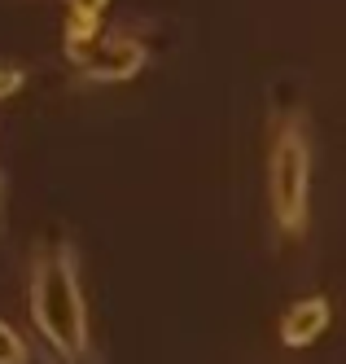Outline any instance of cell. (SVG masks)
<instances>
[{
	"label": "cell",
	"mask_w": 346,
	"mask_h": 364,
	"mask_svg": "<svg viewBox=\"0 0 346 364\" xmlns=\"http://www.w3.org/2000/svg\"><path fill=\"white\" fill-rule=\"evenodd\" d=\"M31 321L40 338L58 351L66 364L88 360V303L79 290V268L70 242H48L31 259Z\"/></svg>",
	"instance_id": "6da1fadb"
},
{
	"label": "cell",
	"mask_w": 346,
	"mask_h": 364,
	"mask_svg": "<svg viewBox=\"0 0 346 364\" xmlns=\"http://www.w3.org/2000/svg\"><path fill=\"white\" fill-rule=\"evenodd\" d=\"M268 202L285 237H303L311 215V136L303 114H285L272 127L268 149Z\"/></svg>",
	"instance_id": "7a4b0ae2"
},
{
	"label": "cell",
	"mask_w": 346,
	"mask_h": 364,
	"mask_svg": "<svg viewBox=\"0 0 346 364\" xmlns=\"http://www.w3.org/2000/svg\"><path fill=\"white\" fill-rule=\"evenodd\" d=\"M145 44L131 40V36H110V40H97L84 58H79V75L88 84H127L136 80L141 66H145Z\"/></svg>",
	"instance_id": "3957f363"
},
{
	"label": "cell",
	"mask_w": 346,
	"mask_h": 364,
	"mask_svg": "<svg viewBox=\"0 0 346 364\" xmlns=\"http://www.w3.org/2000/svg\"><path fill=\"white\" fill-rule=\"evenodd\" d=\"M329 316H333V307H329L325 294L298 299V303L281 316V343H285V347H311L315 338L329 329Z\"/></svg>",
	"instance_id": "277c9868"
},
{
	"label": "cell",
	"mask_w": 346,
	"mask_h": 364,
	"mask_svg": "<svg viewBox=\"0 0 346 364\" xmlns=\"http://www.w3.org/2000/svg\"><path fill=\"white\" fill-rule=\"evenodd\" d=\"M110 0H66V53L79 62L101 40V9Z\"/></svg>",
	"instance_id": "5b68a950"
},
{
	"label": "cell",
	"mask_w": 346,
	"mask_h": 364,
	"mask_svg": "<svg viewBox=\"0 0 346 364\" xmlns=\"http://www.w3.org/2000/svg\"><path fill=\"white\" fill-rule=\"evenodd\" d=\"M26 360H31V351H26L22 333L0 321V364H26Z\"/></svg>",
	"instance_id": "8992f818"
},
{
	"label": "cell",
	"mask_w": 346,
	"mask_h": 364,
	"mask_svg": "<svg viewBox=\"0 0 346 364\" xmlns=\"http://www.w3.org/2000/svg\"><path fill=\"white\" fill-rule=\"evenodd\" d=\"M22 84H26V70H22L18 62H0V101L13 97Z\"/></svg>",
	"instance_id": "52a82bcc"
},
{
	"label": "cell",
	"mask_w": 346,
	"mask_h": 364,
	"mask_svg": "<svg viewBox=\"0 0 346 364\" xmlns=\"http://www.w3.org/2000/svg\"><path fill=\"white\" fill-rule=\"evenodd\" d=\"M0 211H5V171H0Z\"/></svg>",
	"instance_id": "ba28073f"
}]
</instances>
